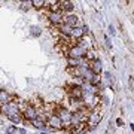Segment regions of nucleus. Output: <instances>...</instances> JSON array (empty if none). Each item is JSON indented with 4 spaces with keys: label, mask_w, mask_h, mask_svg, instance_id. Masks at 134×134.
Wrapping results in <instances>:
<instances>
[{
    "label": "nucleus",
    "mask_w": 134,
    "mask_h": 134,
    "mask_svg": "<svg viewBox=\"0 0 134 134\" xmlns=\"http://www.w3.org/2000/svg\"><path fill=\"white\" fill-rule=\"evenodd\" d=\"M109 33L112 34V36H115V34H116V30H115L113 25H109Z\"/></svg>",
    "instance_id": "nucleus-22"
},
{
    "label": "nucleus",
    "mask_w": 134,
    "mask_h": 134,
    "mask_svg": "<svg viewBox=\"0 0 134 134\" xmlns=\"http://www.w3.org/2000/svg\"><path fill=\"white\" fill-rule=\"evenodd\" d=\"M63 19H64V12L63 10H60V12H48V21L55 27L58 24H61Z\"/></svg>",
    "instance_id": "nucleus-7"
},
{
    "label": "nucleus",
    "mask_w": 134,
    "mask_h": 134,
    "mask_svg": "<svg viewBox=\"0 0 134 134\" xmlns=\"http://www.w3.org/2000/svg\"><path fill=\"white\" fill-rule=\"evenodd\" d=\"M88 67L92 70L94 75H101V72H103V66H101L100 60H96V61H92V63H88Z\"/></svg>",
    "instance_id": "nucleus-10"
},
{
    "label": "nucleus",
    "mask_w": 134,
    "mask_h": 134,
    "mask_svg": "<svg viewBox=\"0 0 134 134\" xmlns=\"http://www.w3.org/2000/svg\"><path fill=\"white\" fill-rule=\"evenodd\" d=\"M83 36H85V33H83V30H82V27H75V29L72 30V36L70 37L75 40V42H79V40H82L83 39Z\"/></svg>",
    "instance_id": "nucleus-11"
},
{
    "label": "nucleus",
    "mask_w": 134,
    "mask_h": 134,
    "mask_svg": "<svg viewBox=\"0 0 134 134\" xmlns=\"http://www.w3.org/2000/svg\"><path fill=\"white\" fill-rule=\"evenodd\" d=\"M128 82H130V88H131V90L134 91V76H130Z\"/></svg>",
    "instance_id": "nucleus-21"
},
{
    "label": "nucleus",
    "mask_w": 134,
    "mask_h": 134,
    "mask_svg": "<svg viewBox=\"0 0 134 134\" xmlns=\"http://www.w3.org/2000/svg\"><path fill=\"white\" fill-rule=\"evenodd\" d=\"M104 42H106V46H107V49H112V43H110V40H109V37L104 34Z\"/></svg>",
    "instance_id": "nucleus-19"
},
{
    "label": "nucleus",
    "mask_w": 134,
    "mask_h": 134,
    "mask_svg": "<svg viewBox=\"0 0 134 134\" xmlns=\"http://www.w3.org/2000/svg\"><path fill=\"white\" fill-rule=\"evenodd\" d=\"M116 125H118V127H122V125H124V121L121 119V118H118V119H116Z\"/></svg>",
    "instance_id": "nucleus-23"
},
{
    "label": "nucleus",
    "mask_w": 134,
    "mask_h": 134,
    "mask_svg": "<svg viewBox=\"0 0 134 134\" xmlns=\"http://www.w3.org/2000/svg\"><path fill=\"white\" fill-rule=\"evenodd\" d=\"M55 115L60 116V119H61L63 124H64V128H67V127H70V125H72V115H73V112H70L69 109H66V107H60V106H58Z\"/></svg>",
    "instance_id": "nucleus-2"
},
{
    "label": "nucleus",
    "mask_w": 134,
    "mask_h": 134,
    "mask_svg": "<svg viewBox=\"0 0 134 134\" xmlns=\"http://www.w3.org/2000/svg\"><path fill=\"white\" fill-rule=\"evenodd\" d=\"M130 128H131V130L134 131V124H130Z\"/></svg>",
    "instance_id": "nucleus-26"
},
{
    "label": "nucleus",
    "mask_w": 134,
    "mask_h": 134,
    "mask_svg": "<svg viewBox=\"0 0 134 134\" xmlns=\"http://www.w3.org/2000/svg\"><path fill=\"white\" fill-rule=\"evenodd\" d=\"M63 23H64V24H67L69 27L75 29V27H77L79 18H77L76 14H64V19H63Z\"/></svg>",
    "instance_id": "nucleus-8"
},
{
    "label": "nucleus",
    "mask_w": 134,
    "mask_h": 134,
    "mask_svg": "<svg viewBox=\"0 0 134 134\" xmlns=\"http://www.w3.org/2000/svg\"><path fill=\"white\" fill-rule=\"evenodd\" d=\"M15 131H16V128H15L14 125H12V127H8V128H6V133H8V134H12V133H15Z\"/></svg>",
    "instance_id": "nucleus-20"
},
{
    "label": "nucleus",
    "mask_w": 134,
    "mask_h": 134,
    "mask_svg": "<svg viewBox=\"0 0 134 134\" xmlns=\"http://www.w3.org/2000/svg\"><path fill=\"white\" fill-rule=\"evenodd\" d=\"M12 101V96L6 90H0V104H8Z\"/></svg>",
    "instance_id": "nucleus-14"
},
{
    "label": "nucleus",
    "mask_w": 134,
    "mask_h": 134,
    "mask_svg": "<svg viewBox=\"0 0 134 134\" xmlns=\"http://www.w3.org/2000/svg\"><path fill=\"white\" fill-rule=\"evenodd\" d=\"M69 130V133L70 134H83L88 130L86 124H77V125H70V127H67Z\"/></svg>",
    "instance_id": "nucleus-9"
},
{
    "label": "nucleus",
    "mask_w": 134,
    "mask_h": 134,
    "mask_svg": "<svg viewBox=\"0 0 134 134\" xmlns=\"http://www.w3.org/2000/svg\"><path fill=\"white\" fill-rule=\"evenodd\" d=\"M61 5V10L63 12H67V14H73V9H75V3L73 2H67V0H63L60 2Z\"/></svg>",
    "instance_id": "nucleus-12"
},
{
    "label": "nucleus",
    "mask_w": 134,
    "mask_h": 134,
    "mask_svg": "<svg viewBox=\"0 0 134 134\" xmlns=\"http://www.w3.org/2000/svg\"><path fill=\"white\" fill-rule=\"evenodd\" d=\"M21 115H23V118H24L25 121H34L36 118H39V110L34 107L31 103H29V104L25 106V109L21 112Z\"/></svg>",
    "instance_id": "nucleus-4"
},
{
    "label": "nucleus",
    "mask_w": 134,
    "mask_h": 134,
    "mask_svg": "<svg viewBox=\"0 0 134 134\" xmlns=\"http://www.w3.org/2000/svg\"><path fill=\"white\" fill-rule=\"evenodd\" d=\"M82 30H83V33H90V29H88V25H82Z\"/></svg>",
    "instance_id": "nucleus-24"
},
{
    "label": "nucleus",
    "mask_w": 134,
    "mask_h": 134,
    "mask_svg": "<svg viewBox=\"0 0 134 134\" xmlns=\"http://www.w3.org/2000/svg\"><path fill=\"white\" fill-rule=\"evenodd\" d=\"M8 118H9V121H10V122H14V124H19V122L23 121L21 113H19V115H9Z\"/></svg>",
    "instance_id": "nucleus-17"
},
{
    "label": "nucleus",
    "mask_w": 134,
    "mask_h": 134,
    "mask_svg": "<svg viewBox=\"0 0 134 134\" xmlns=\"http://www.w3.org/2000/svg\"><path fill=\"white\" fill-rule=\"evenodd\" d=\"M30 33H31V36H34V37H37V36H40V29H39L37 25H31V29H30Z\"/></svg>",
    "instance_id": "nucleus-18"
},
{
    "label": "nucleus",
    "mask_w": 134,
    "mask_h": 134,
    "mask_svg": "<svg viewBox=\"0 0 134 134\" xmlns=\"http://www.w3.org/2000/svg\"><path fill=\"white\" fill-rule=\"evenodd\" d=\"M16 131H18L19 134H25V130L24 128H19V130H16Z\"/></svg>",
    "instance_id": "nucleus-25"
},
{
    "label": "nucleus",
    "mask_w": 134,
    "mask_h": 134,
    "mask_svg": "<svg viewBox=\"0 0 134 134\" xmlns=\"http://www.w3.org/2000/svg\"><path fill=\"white\" fill-rule=\"evenodd\" d=\"M55 30H58L61 34H64V36H72V27H69L67 24H64V23H61V24H58L57 27H55Z\"/></svg>",
    "instance_id": "nucleus-13"
},
{
    "label": "nucleus",
    "mask_w": 134,
    "mask_h": 134,
    "mask_svg": "<svg viewBox=\"0 0 134 134\" xmlns=\"http://www.w3.org/2000/svg\"><path fill=\"white\" fill-rule=\"evenodd\" d=\"M67 92H69L70 98H73V100H77V101L83 100V90H82V85H73V86H70V88L67 90Z\"/></svg>",
    "instance_id": "nucleus-6"
},
{
    "label": "nucleus",
    "mask_w": 134,
    "mask_h": 134,
    "mask_svg": "<svg viewBox=\"0 0 134 134\" xmlns=\"http://www.w3.org/2000/svg\"><path fill=\"white\" fill-rule=\"evenodd\" d=\"M46 124H48L49 128H52L54 131H58V130H63L64 128V124H63V121L60 119V116L58 115H49L48 116V121H46Z\"/></svg>",
    "instance_id": "nucleus-5"
},
{
    "label": "nucleus",
    "mask_w": 134,
    "mask_h": 134,
    "mask_svg": "<svg viewBox=\"0 0 134 134\" xmlns=\"http://www.w3.org/2000/svg\"><path fill=\"white\" fill-rule=\"evenodd\" d=\"M31 5L34 8H37V9H42V8H46V2H43V0H33Z\"/></svg>",
    "instance_id": "nucleus-16"
},
{
    "label": "nucleus",
    "mask_w": 134,
    "mask_h": 134,
    "mask_svg": "<svg viewBox=\"0 0 134 134\" xmlns=\"http://www.w3.org/2000/svg\"><path fill=\"white\" fill-rule=\"evenodd\" d=\"M86 51L88 49L83 48L82 45H75L72 48H69V52H67V58H85L86 57Z\"/></svg>",
    "instance_id": "nucleus-3"
},
{
    "label": "nucleus",
    "mask_w": 134,
    "mask_h": 134,
    "mask_svg": "<svg viewBox=\"0 0 134 134\" xmlns=\"http://www.w3.org/2000/svg\"><path fill=\"white\" fill-rule=\"evenodd\" d=\"M103 119V112L101 109L97 106L96 109H92L90 112V115H88V121H86V125H90L88 130H94L96 128V125H98V122Z\"/></svg>",
    "instance_id": "nucleus-1"
},
{
    "label": "nucleus",
    "mask_w": 134,
    "mask_h": 134,
    "mask_svg": "<svg viewBox=\"0 0 134 134\" xmlns=\"http://www.w3.org/2000/svg\"><path fill=\"white\" fill-rule=\"evenodd\" d=\"M85 60H86L88 63H92V61H96V60H98L96 49H88V51H86V57H85Z\"/></svg>",
    "instance_id": "nucleus-15"
}]
</instances>
